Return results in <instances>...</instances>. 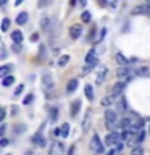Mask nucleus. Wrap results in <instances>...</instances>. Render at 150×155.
Segmentation results:
<instances>
[{"label": "nucleus", "mask_w": 150, "mask_h": 155, "mask_svg": "<svg viewBox=\"0 0 150 155\" xmlns=\"http://www.w3.org/2000/svg\"><path fill=\"white\" fill-rule=\"evenodd\" d=\"M90 18H92V16H90V13H89V12H82V13H81L82 23H89V21H90Z\"/></svg>", "instance_id": "obj_30"}, {"label": "nucleus", "mask_w": 150, "mask_h": 155, "mask_svg": "<svg viewBox=\"0 0 150 155\" xmlns=\"http://www.w3.org/2000/svg\"><path fill=\"white\" fill-rule=\"evenodd\" d=\"M71 155H74V153H71Z\"/></svg>", "instance_id": "obj_54"}, {"label": "nucleus", "mask_w": 150, "mask_h": 155, "mask_svg": "<svg viewBox=\"0 0 150 155\" xmlns=\"http://www.w3.org/2000/svg\"><path fill=\"white\" fill-rule=\"evenodd\" d=\"M86 3H87V0H81V5H82V7H84Z\"/></svg>", "instance_id": "obj_51"}, {"label": "nucleus", "mask_w": 150, "mask_h": 155, "mask_svg": "<svg viewBox=\"0 0 150 155\" xmlns=\"http://www.w3.org/2000/svg\"><path fill=\"white\" fill-rule=\"evenodd\" d=\"M92 70H94V65H87L86 68H82L81 73H82V74H87V73H90Z\"/></svg>", "instance_id": "obj_34"}, {"label": "nucleus", "mask_w": 150, "mask_h": 155, "mask_svg": "<svg viewBox=\"0 0 150 155\" xmlns=\"http://www.w3.org/2000/svg\"><path fill=\"white\" fill-rule=\"evenodd\" d=\"M7 155H11V153H7Z\"/></svg>", "instance_id": "obj_53"}, {"label": "nucleus", "mask_w": 150, "mask_h": 155, "mask_svg": "<svg viewBox=\"0 0 150 155\" xmlns=\"http://www.w3.org/2000/svg\"><path fill=\"white\" fill-rule=\"evenodd\" d=\"M106 74H108V68H106L105 65H100L99 68H97V78H95L97 84H102V82L105 81Z\"/></svg>", "instance_id": "obj_7"}, {"label": "nucleus", "mask_w": 150, "mask_h": 155, "mask_svg": "<svg viewBox=\"0 0 150 155\" xmlns=\"http://www.w3.org/2000/svg\"><path fill=\"white\" fill-rule=\"evenodd\" d=\"M19 113V108L16 105H11V115H18Z\"/></svg>", "instance_id": "obj_40"}, {"label": "nucleus", "mask_w": 150, "mask_h": 155, "mask_svg": "<svg viewBox=\"0 0 150 155\" xmlns=\"http://www.w3.org/2000/svg\"><path fill=\"white\" fill-rule=\"evenodd\" d=\"M32 100H34V94H28L26 97H24L23 104H24V105H31V104H32Z\"/></svg>", "instance_id": "obj_33"}, {"label": "nucleus", "mask_w": 150, "mask_h": 155, "mask_svg": "<svg viewBox=\"0 0 150 155\" xmlns=\"http://www.w3.org/2000/svg\"><path fill=\"white\" fill-rule=\"evenodd\" d=\"M24 2V0H16V2H15V5H16V7H18V5H21Z\"/></svg>", "instance_id": "obj_48"}, {"label": "nucleus", "mask_w": 150, "mask_h": 155, "mask_svg": "<svg viewBox=\"0 0 150 155\" xmlns=\"http://www.w3.org/2000/svg\"><path fill=\"white\" fill-rule=\"evenodd\" d=\"M132 74H134V73L131 71L128 66H119L118 70H116V78H119L121 81H123V79H124V81L131 79V76H132Z\"/></svg>", "instance_id": "obj_3"}, {"label": "nucleus", "mask_w": 150, "mask_h": 155, "mask_svg": "<svg viewBox=\"0 0 150 155\" xmlns=\"http://www.w3.org/2000/svg\"><path fill=\"white\" fill-rule=\"evenodd\" d=\"M84 94L87 97V100H94V91H92V86H89V84L84 86Z\"/></svg>", "instance_id": "obj_22"}, {"label": "nucleus", "mask_w": 150, "mask_h": 155, "mask_svg": "<svg viewBox=\"0 0 150 155\" xmlns=\"http://www.w3.org/2000/svg\"><path fill=\"white\" fill-rule=\"evenodd\" d=\"M8 144H10V140H8V139H5V137L0 139V147H7Z\"/></svg>", "instance_id": "obj_37"}, {"label": "nucleus", "mask_w": 150, "mask_h": 155, "mask_svg": "<svg viewBox=\"0 0 150 155\" xmlns=\"http://www.w3.org/2000/svg\"><path fill=\"white\" fill-rule=\"evenodd\" d=\"M131 13H132V15H145V16H150V5H148V3L135 5Z\"/></svg>", "instance_id": "obj_5"}, {"label": "nucleus", "mask_w": 150, "mask_h": 155, "mask_svg": "<svg viewBox=\"0 0 150 155\" xmlns=\"http://www.w3.org/2000/svg\"><path fill=\"white\" fill-rule=\"evenodd\" d=\"M77 86H79V81L76 79V78H73V79L68 81V84H66V91L70 92V94H73L76 89H77Z\"/></svg>", "instance_id": "obj_14"}, {"label": "nucleus", "mask_w": 150, "mask_h": 155, "mask_svg": "<svg viewBox=\"0 0 150 155\" xmlns=\"http://www.w3.org/2000/svg\"><path fill=\"white\" fill-rule=\"evenodd\" d=\"M60 136L61 137H68V136H70V124L68 123H63L60 126Z\"/></svg>", "instance_id": "obj_20"}, {"label": "nucleus", "mask_w": 150, "mask_h": 155, "mask_svg": "<svg viewBox=\"0 0 150 155\" xmlns=\"http://www.w3.org/2000/svg\"><path fill=\"white\" fill-rule=\"evenodd\" d=\"M82 34V26L81 24H73L70 28V37L71 39H79Z\"/></svg>", "instance_id": "obj_9"}, {"label": "nucleus", "mask_w": 150, "mask_h": 155, "mask_svg": "<svg viewBox=\"0 0 150 155\" xmlns=\"http://www.w3.org/2000/svg\"><path fill=\"white\" fill-rule=\"evenodd\" d=\"M124 81H118L116 84L113 86V89H111V95L113 97H116V95H121L123 94V91H124Z\"/></svg>", "instance_id": "obj_12"}, {"label": "nucleus", "mask_w": 150, "mask_h": 155, "mask_svg": "<svg viewBox=\"0 0 150 155\" xmlns=\"http://www.w3.org/2000/svg\"><path fill=\"white\" fill-rule=\"evenodd\" d=\"M44 55H45V47L41 45V58H44Z\"/></svg>", "instance_id": "obj_44"}, {"label": "nucleus", "mask_w": 150, "mask_h": 155, "mask_svg": "<svg viewBox=\"0 0 150 155\" xmlns=\"http://www.w3.org/2000/svg\"><path fill=\"white\" fill-rule=\"evenodd\" d=\"M11 41H13L15 44H21V42H23V32L18 31V29H16V31H13V32H11Z\"/></svg>", "instance_id": "obj_19"}, {"label": "nucleus", "mask_w": 150, "mask_h": 155, "mask_svg": "<svg viewBox=\"0 0 150 155\" xmlns=\"http://www.w3.org/2000/svg\"><path fill=\"white\" fill-rule=\"evenodd\" d=\"M70 5L73 7V5H76V0H70Z\"/></svg>", "instance_id": "obj_50"}, {"label": "nucleus", "mask_w": 150, "mask_h": 155, "mask_svg": "<svg viewBox=\"0 0 150 155\" xmlns=\"http://www.w3.org/2000/svg\"><path fill=\"white\" fill-rule=\"evenodd\" d=\"M115 104V97L113 95H106V97H103V99L100 100V105L102 107H106V108H108V107H111Z\"/></svg>", "instance_id": "obj_18"}, {"label": "nucleus", "mask_w": 150, "mask_h": 155, "mask_svg": "<svg viewBox=\"0 0 150 155\" xmlns=\"http://www.w3.org/2000/svg\"><path fill=\"white\" fill-rule=\"evenodd\" d=\"M79 108H81V102L79 100H74L71 104V116H76L77 111H79Z\"/></svg>", "instance_id": "obj_23"}, {"label": "nucleus", "mask_w": 150, "mask_h": 155, "mask_svg": "<svg viewBox=\"0 0 150 155\" xmlns=\"http://www.w3.org/2000/svg\"><path fill=\"white\" fill-rule=\"evenodd\" d=\"M10 24H11V21H10L8 18H3V19H2V31H3V32H7L8 29H10Z\"/></svg>", "instance_id": "obj_26"}, {"label": "nucleus", "mask_w": 150, "mask_h": 155, "mask_svg": "<svg viewBox=\"0 0 150 155\" xmlns=\"http://www.w3.org/2000/svg\"><path fill=\"white\" fill-rule=\"evenodd\" d=\"M63 153H65V145H63V142H58V140L52 142L50 149H48V155H63Z\"/></svg>", "instance_id": "obj_2"}, {"label": "nucleus", "mask_w": 150, "mask_h": 155, "mask_svg": "<svg viewBox=\"0 0 150 155\" xmlns=\"http://www.w3.org/2000/svg\"><path fill=\"white\" fill-rule=\"evenodd\" d=\"M24 155H34V152H32V150H28V152L24 153Z\"/></svg>", "instance_id": "obj_49"}, {"label": "nucleus", "mask_w": 150, "mask_h": 155, "mask_svg": "<svg viewBox=\"0 0 150 155\" xmlns=\"http://www.w3.org/2000/svg\"><path fill=\"white\" fill-rule=\"evenodd\" d=\"M5 131H7V126H5V124H2V126H0V137H3Z\"/></svg>", "instance_id": "obj_42"}, {"label": "nucleus", "mask_w": 150, "mask_h": 155, "mask_svg": "<svg viewBox=\"0 0 150 155\" xmlns=\"http://www.w3.org/2000/svg\"><path fill=\"white\" fill-rule=\"evenodd\" d=\"M57 118H58V108H57V107H52V108H50V120L57 121Z\"/></svg>", "instance_id": "obj_28"}, {"label": "nucleus", "mask_w": 150, "mask_h": 155, "mask_svg": "<svg viewBox=\"0 0 150 155\" xmlns=\"http://www.w3.org/2000/svg\"><path fill=\"white\" fill-rule=\"evenodd\" d=\"M31 142L34 144V145H39V147H45V137H44V136L41 134V131H39V133H36L31 137Z\"/></svg>", "instance_id": "obj_8"}, {"label": "nucleus", "mask_w": 150, "mask_h": 155, "mask_svg": "<svg viewBox=\"0 0 150 155\" xmlns=\"http://www.w3.org/2000/svg\"><path fill=\"white\" fill-rule=\"evenodd\" d=\"M52 2H53V0H39L37 7L39 8H45V7H48V5H52Z\"/></svg>", "instance_id": "obj_29"}, {"label": "nucleus", "mask_w": 150, "mask_h": 155, "mask_svg": "<svg viewBox=\"0 0 150 155\" xmlns=\"http://www.w3.org/2000/svg\"><path fill=\"white\" fill-rule=\"evenodd\" d=\"M132 73H134V76H140V78L150 76V68H148V66H144V65H139Z\"/></svg>", "instance_id": "obj_10"}, {"label": "nucleus", "mask_w": 150, "mask_h": 155, "mask_svg": "<svg viewBox=\"0 0 150 155\" xmlns=\"http://www.w3.org/2000/svg\"><path fill=\"white\" fill-rule=\"evenodd\" d=\"M115 60H116V63H118L119 66H128V65H129V60H128V58H126L121 52H118V53L115 55Z\"/></svg>", "instance_id": "obj_13"}, {"label": "nucleus", "mask_w": 150, "mask_h": 155, "mask_svg": "<svg viewBox=\"0 0 150 155\" xmlns=\"http://www.w3.org/2000/svg\"><path fill=\"white\" fill-rule=\"evenodd\" d=\"M123 149H124V144L119 140V142L116 144V150H118V152H123Z\"/></svg>", "instance_id": "obj_39"}, {"label": "nucleus", "mask_w": 150, "mask_h": 155, "mask_svg": "<svg viewBox=\"0 0 150 155\" xmlns=\"http://www.w3.org/2000/svg\"><path fill=\"white\" fill-rule=\"evenodd\" d=\"M24 129H26V126H24V124H16V134H21Z\"/></svg>", "instance_id": "obj_36"}, {"label": "nucleus", "mask_w": 150, "mask_h": 155, "mask_svg": "<svg viewBox=\"0 0 150 155\" xmlns=\"http://www.w3.org/2000/svg\"><path fill=\"white\" fill-rule=\"evenodd\" d=\"M53 134H55V136H60V128H55V129H53Z\"/></svg>", "instance_id": "obj_45"}, {"label": "nucleus", "mask_w": 150, "mask_h": 155, "mask_svg": "<svg viewBox=\"0 0 150 155\" xmlns=\"http://www.w3.org/2000/svg\"><path fill=\"white\" fill-rule=\"evenodd\" d=\"M13 71V65H2L0 66V78L10 76V73Z\"/></svg>", "instance_id": "obj_17"}, {"label": "nucleus", "mask_w": 150, "mask_h": 155, "mask_svg": "<svg viewBox=\"0 0 150 155\" xmlns=\"http://www.w3.org/2000/svg\"><path fill=\"white\" fill-rule=\"evenodd\" d=\"M116 120H118V118H116V113L113 110H106L105 111V123H106V128H108V129H111L115 126Z\"/></svg>", "instance_id": "obj_6"}, {"label": "nucleus", "mask_w": 150, "mask_h": 155, "mask_svg": "<svg viewBox=\"0 0 150 155\" xmlns=\"http://www.w3.org/2000/svg\"><path fill=\"white\" fill-rule=\"evenodd\" d=\"M145 2H147V3H148V5H150V0H145Z\"/></svg>", "instance_id": "obj_52"}, {"label": "nucleus", "mask_w": 150, "mask_h": 155, "mask_svg": "<svg viewBox=\"0 0 150 155\" xmlns=\"http://www.w3.org/2000/svg\"><path fill=\"white\" fill-rule=\"evenodd\" d=\"M48 26H50V19H48V18H42V19H41V28H42V31H47Z\"/></svg>", "instance_id": "obj_27"}, {"label": "nucleus", "mask_w": 150, "mask_h": 155, "mask_svg": "<svg viewBox=\"0 0 150 155\" xmlns=\"http://www.w3.org/2000/svg\"><path fill=\"white\" fill-rule=\"evenodd\" d=\"M28 19H29V15H28V12H21L16 16V19H15V21H16V24H19V26H23V24H26L28 23Z\"/></svg>", "instance_id": "obj_15"}, {"label": "nucleus", "mask_w": 150, "mask_h": 155, "mask_svg": "<svg viewBox=\"0 0 150 155\" xmlns=\"http://www.w3.org/2000/svg\"><path fill=\"white\" fill-rule=\"evenodd\" d=\"M131 155H144V149L140 145H135L132 149V152H131Z\"/></svg>", "instance_id": "obj_32"}, {"label": "nucleus", "mask_w": 150, "mask_h": 155, "mask_svg": "<svg viewBox=\"0 0 150 155\" xmlns=\"http://www.w3.org/2000/svg\"><path fill=\"white\" fill-rule=\"evenodd\" d=\"M118 107H119L121 111H126V110H128V104H126V99H124V97L118 102Z\"/></svg>", "instance_id": "obj_31"}, {"label": "nucleus", "mask_w": 150, "mask_h": 155, "mask_svg": "<svg viewBox=\"0 0 150 155\" xmlns=\"http://www.w3.org/2000/svg\"><path fill=\"white\" fill-rule=\"evenodd\" d=\"M131 124H132V121H131L129 118H123V120H119V123H118L119 129H129Z\"/></svg>", "instance_id": "obj_21"}, {"label": "nucleus", "mask_w": 150, "mask_h": 155, "mask_svg": "<svg viewBox=\"0 0 150 155\" xmlns=\"http://www.w3.org/2000/svg\"><path fill=\"white\" fill-rule=\"evenodd\" d=\"M68 61H70V55H61L60 58H58V66H66Z\"/></svg>", "instance_id": "obj_24"}, {"label": "nucleus", "mask_w": 150, "mask_h": 155, "mask_svg": "<svg viewBox=\"0 0 150 155\" xmlns=\"http://www.w3.org/2000/svg\"><path fill=\"white\" fill-rule=\"evenodd\" d=\"M5 116H7V110H5L3 107H0V121H3Z\"/></svg>", "instance_id": "obj_35"}, {"label": "nucleus", "mask_w": 150, "mask_h": 155, "mask_svg": "<svg viewBox=\"0 0 150 155\" xmlns=\"http://www.w3.org/2000/svg\"><path fill=\"white\" fill-rule=\"evenodd\" d=\"M31 41H32V42H37V41H39V34H37V32H34L32 36H31Z\"/></svg>", "instance_id": "obj_43"}, {"label": "nucleus", "mask_w": 150, "mask_h": 155, "mask_svg": "<svg viewBox=\"0 0 150 155\" xmlns=\"http://www.w3.org/2000/svg\"><path fill=\"white\" fill-rule=\"evenodd\" d=\"M8 3V0H0V7H5Z\"/></svg>", "instance_id": "obj_46"}, {"label": "nucleus", "mask_w": 150, "mask_h": 155, "mask_svg": "<svg viewBox=\"0 0 150 155\" xmlns=\"http://www.w3.org/2000/svg\"><path fill=\"white\" fill-rule=\"evenodd\" d=\"M90 129V110L86 111V116H84V121H82V131L87 133Z\"/></svg>", "instance_id": "obj_16"}, {"label": "nucleus", "mask_w": 150, "mask_h": 155, "mask_svg": "<svg viewBox=\"0 0 150 155\" xmlns=\"http://www.w3.org/2000/svg\"><path fill=\"white\" fill-rule=\"evenodd\" d=\"M23 89H24V86H23V84H19V86L16 87V91H15V95H19V94L23 92Z\"/></svg>", "instance_id": "obj_38"}, {"label": "nucleus", "mask_w": 150, "mask_h": 155, "mask_svg": "<svg viewBox=\"0 0 150 155\" xmlns=\"http://www.w3.org/2000/svg\"><path fill=\"white\" fill-rule=\"evenodd\" d=\"M86 63H87V65H94V66L99 63V57H97V52L94 50V48H92V50L86 55Z\"/></svg>", "instance_id": "obj_11"}, {"label": "nucleus", "mask_w": 150, "mask_h": 155, "mask_svg": "<svg viewBox=\"0 0 150 155\" xmlns=\"http://www.w3.org/2000/svg\"><path fill=\"white\" fill-rule=\"evenodd\" d=\"M13 50L16 52V53H18V52H21V45H19V44H15V42H13Z\"/></svg>", "instance_id": "obj_41"}, {"label": "nucleus", "mask_w": 150, "mask_h": 155, "mask_svg": "<svg viewBox=\"0 0 150 155\" xmlns=\"http://www.w3.org/2000/svg\"><path fill=\"white\" fill-rule=\"evenodd\" d=\"M115 153H116V149H111V150H110V152L106 153V155H115Z\"/></svg>", "instance_id": "obj_47"}, {"label": "nucleus", "mask_w": 150, "mask_h": 155, "mask_svg": "<svg viewBox=\"0 0 150 155\" xmlns=\"http://www.w3.org/2000/svg\"><path fill=\"white\" fill-rule=\"evenodd\" d=\"M90 150L94 153H103V142H100L99 134H94L90 139Z\"/></svg>", "instance_id": "obj_1"}, {"label": "nucleus", "mask_w": 150, "mask_h": 155, "mask_svg": "<svg viewBox=\"0 0 150 155\" xmlns=\"http://www.w3.org/2000/svg\"><path fill=\"white\" fill-rule=\"evenodd\" d=\"M15 82V78L10 74V76H7V78H3V81H2V86H5V87H8V86H11Z\"/></svg>", "instance_id": "obj_25"}, {"label": "nucleus", "mask_w": 150, "mask_h": 155, "mask_svg": "<svg viewBox=\"0 0 150 155\" xmlns=\"http://www.w3.org/2000/svg\"><path fill=\"white\" fill-rule=\"evenodd\" d=\"M121 140V134L118 133H110V134H106V137H105V145H108V147H115L116 144H118Z\"/></svg>", "instance_id": "obj_4"}]
</instances>
